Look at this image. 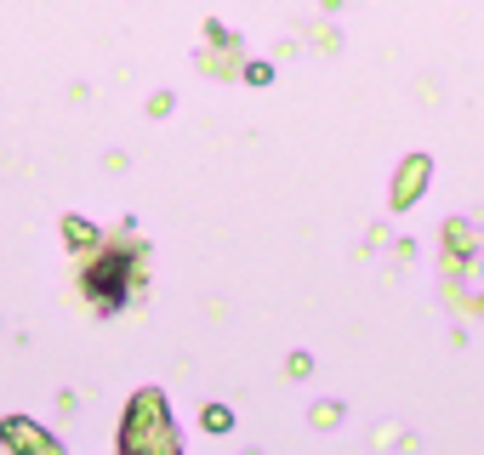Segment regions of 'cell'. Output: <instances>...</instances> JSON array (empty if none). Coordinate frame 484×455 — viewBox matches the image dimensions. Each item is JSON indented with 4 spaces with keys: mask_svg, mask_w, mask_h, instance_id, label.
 Masks as SVG:
<instances>
[{
    "mask_svg": "<svg viewBox=\"0 0 484 455\" xmlns=\"http://www.w3.org/2000/svg\"><path fill=\"white\" fill-rule=\"evenodd\" d=\"M126 455H177V444H171V427H166V410H160V393H143V399L132 404Z\"/></svg>",
    "mask_w": 484,
    "mask_h": 455,
    "instance_id": "cell-1",
    "label": "cell"
},
{
    "mask_svg": "<svg viewBox=\"0 0 484 455\" xmlns=\"http://www.w3.org/2000/svg\"><path fill=\"white\" fill-rule=\"evenodd\" d=\"M120 279H126V257H103V262H91V296H115L120 291Z\"/></svg>",
    "mask_w": 484,
    "mask_h": 455,
    "instance_id": "cell-2",
    "label": "cell"
},
{
    "mask_svg": "<svg viewBox=\"0 0 484 455\" xmlns=\"http://www.w3.org/2000/svg\"><path fill=\"white\" fill-rule=\"evenodd\" d=\"M12 438H18V444H29V450H35V455H57V444H52V438H40L35 427H29V421H12V427H6Z\"/></svg>",
    "mask_w": 484,
    "mask_h": 455,
    "instance_id": "cell-3",
    "label": "cell"
},
{
    "mask_svg": "<svg viewBox=\"0 0 484 455\" xmlns=\"http://www.w3.org/2000/svg\"><path fill=\"white\" fill-rule=\"evenodd\" d=\"M421 177H428V160H411V165H404V182L394 188V199H399V206H411V194L421 188Z\"/></svg>",
    "mask_w": 484,
    "mask_h": 455,
    "instance_id": "cell-4",
    "label": "cell"
}]
</instances>
